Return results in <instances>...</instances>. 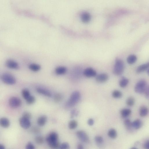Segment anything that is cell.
Instances as JSON below:
<instances>
[{
  "mask_svg": "<svg viewBox=\"0 0 149 149\" xmlns=\"http://www.w3.org/2000/svg\"><path fill=\"white\" fill-rule=\"evenodd\" d=\"M46 141L50 148L53 149L59 148L60 144L59 141L58 134L56 132L50 133L46 139Z\"/></svg>",
  "mask_w": 149,
  "mask_h": 149,
  "instance_id": "obj_1",
  "label": "cell"
},
{
  "mask_svg": "<svg viewBox=\"0 0 149 149\" xmlns=\"http://www.w3.org/2000/svg\"><path fill=\"white\" fill-rule=\"evenodd\" d=\"M77 136L82 141L85 143H88L89 142V138L87 134L83 130H79L76 132Z\"/></svg>",
  "mask_w": 149,
  "mask_h": 149,
  "instance_id": "obj_7",
  "label": "cell"
},
{
  "mask_svg": "<svg viewBox=\"0 0 149 149\" xmlns=\"http://www.w3.org/2000/svg\"><path fill=\"white\" fill-rule=\"evenodd\" d=\"M22 117L30 120L32 117L31 113L28 112H25L23 113Z\"/></svg>",
  "mask_w": 149,
  "mask_h": 149,
  "instance_id": "obj_36",
  "label": "cell"
},
{
  "mask_svg": "<svg viewBox=\"0 0 149 149\" xmlns=\"http://www.w3.org/2000/svg\"><path fill=\"white\" fill-rule=\"evenodd\" d=\"M77 148L78 149H84V147L81 144H79L78 145Z\"/></svg>",
  "mask_w": 149,
  "mask_h": 149,
  "instance_id": "obj_41",
  "label": "cell"
},
{
  "mask_svg": "<svg viewBox=\"0 0 149 149\" xmlns=\"http://www.w3.org/2000/svg\"><path fill=\"white\" fill-rule=\"evenodd\" d=\"M132 127L135 129H139L143 125V123L141 120L138 119L132 123Z\"/></svg>",
  "mask_w": 149,
  "mask_h": 149,
  "instance_id": "obj_17",
  "label": "cell"
},
{
  "mask_svg": "<svg viewBox=\"0 0 149 149\" xmlns=\"http://www.w3.org/2000/svg\"><path fill=\"white\" fill-rule=\"evenodd\" d=\"M83 74L85 76L88 78L94 77H96L97 75L96 71L93 68L91 67L85 69L83 71Z\"/></svg>",
  "mask_w": 149,
  "mask_h": 149,
  "instance_id": "obj_8",
  "label": "cell"
},
{
  "mask_svg": "<svg viewBox=\"0 0 149 149\" xmlns=\"http://www.w3.org/2000/svg\"><path fill=\"white\" fill-rule=\"evenodd\" d=\"M95 142L99 144H101L104 142V139L103 137L99 135L95 137Z\"/></svg>",
  "mask_w": 149,
  "mask_h": 149,
  "instance_id": "obj_33",
  "label": "cell"
},
{
  "mask_svg": "<svg viewBox=\"0 0 149 149\" xmlns=\"http://www.w3.org/2000/svg\"><path fill=\"white\" fill-rule=\"evenodd\" d=\"M81 19L83 22L88 23L91 20V16L89 13H84L81 15Z\"/></svg>",
  "mask_w": 149,
  "mask_h": 149,
  "instance_id": "obj_18",
  "label": "cell"
},
{
  "mask_svg": "<svg viewBox=\"0 0 149 149\" xmlns=\"http://www.w3.org/2000/svg\"><path fill=\"white\" fill-rule=\"evenodd\" d=\"M26 148L27 149H34L35 147L32 143L29 142L26 145Z\"/></svg>",
  "mask_w": 149,
  "mask_h": 149,
  "instance_id": "obj_37",
  "label": "cell"
},
{
  "mask_svg": "<svg viewBox=\"0 0 149 149\" xmlns=\"http://www.w3.org/2000/svg\"><path fill=\"white\" fill-rule=\"evenodd\" d=\"M9 104L11 108H16L21 106V101L18 97H12L9 100Z\"/></svg>",
  "mask_w": 149,
  "mask_h": 149,
  "instance_id": "obj_6",
  "label": "cell"
},
{
  "mask_svg": "<svg viewBox=\"0 0 149 149\" xmlns=\"http://www.w3.org/2000/svg\"><path fill=\"white\" fill-rule=\"evenodd\" d=\"M21 93L23 97L26 100L31 95L29 91L27 89H23Z\"/></svg>",
  "mask_w": 149,
  "mask_h": 149,
  "instance_id": "obj_27",
  "label": "cell"
},
{
  "mask_svg": "<svg viewBox=\"0 0 149 149\" xmlns=\"http://www.w3.org/2000/svg\"><path fill=\"white\" fill-rule=\"evenodd\" d=\"M26 102L28 105L33 104L36 101V98L34 97L31 95L26 100Z\"/></svg>",
  "mask_w": 149,
  "mask_h": 149,
  "instance_id": "obj_32",
  "label": "cell"
},
{
  "mask_svg": "<svg viewBox=\"0 0 149 149\" xmlns=\"http://www.w3.org/2000/svg\"><path fill=\"white\" fill-rule=\"evenodd\" d=\"M0 124L1 127L4 128H9L10 125V122L8 119L6 118H2L0 120Z\"/></svg>",
  "mask_w": 149,
  "mask_h": 149,
  "instance_id": "obj_16",
  "label": "cell"
},
{
  "mask_svg": "<svg viewBox=\"0 0 149 149\" xmlns=\"http://www.w3.org/2000/svg\"><path fill=\"white\" fill-rule=\"evenodd\" d=\"M108 78V75L107 74L102 73L97 75L95 80L98 83H103L107 81Z\"/></svg>",
  "mask_w": 149,
  "mask_h": 149,
  "instance_id": "obj_10",
  "label": "cell"
},
{
  "mask_svg": "<svg viewBox=\"0 0 149 149\" xmlns=\"http://www.w3.org/2000/svg\"><path fill=\"white\" fill-rule=\"evenodd\" d=\"M148 86L145 80H141L135 85V91L137 93L142 94L144 93L146 90Z\"/></svg>",
  "mask_w": 149,
  "mask_h": 149,
  "instance_id": "obj_4",
  "label": "cell"
},
{
  "mask_svg": "<svg viewBox=\"0 0 149 149\" xmlns=\"http://www.w3.org/2000/svg\"><path fill=\"white\" fill-rule=\"evenodd\" d=\"M108 135L110 138L113 139L116 138L117 136L116 130L114 129H111L108 131Z\"/></svg>",
  "mask_w": 149,
  "mask_h": 149,
  "instance_id": "obj_24",
  "label": "cell"
},
{
  "mask_svg": "<svg viewBox=\"0 0 149 149\" xmlns=\"http://www.w3.org/2000/svg\"><path fill=\"white\" fill-rule=\"evenodd\" d=\"M47 120V117L45 115H43L40 116L37 120L38 125L40 126H43L45 125Z\"/></svg>",
  "mask_w": 149,
  "mask_h": 149,
  "instance_id": "obj_15",
  "label": "cell"
},
{
  "mask_svg": "<svg viewBox=\"0 0 149 149\" xmlns=\"http://www.w3.org/2000/svg\"><path fill=\"white\" fill-rule=\"evenodd\" d=\"M78 123L75 120H72L70 121L68 124V128L70 129L73 130L76 129L77 127Z\"/></svg>",
  "mask_w": 149,
  "mask_h": 149,
  "instance_id": "obj_25",
  "label": "cell"
},
{
  "mask_svg": "<svg viewBox=\"0 0 149 149\" xmlns=\"http://www.w3.org/2000/svg\"><path fill=\"white\" fill-rule=\"evenodd\" d=\"M131 110L129 109L124 108L120 111L121 116L123 118H126L131 114Z\"/></svg>",
  "mask_w": 149,
  "mask_h": 149,
  "instance_id": "obj_20",
  "label": "cell"
},
{
  "mask_svg": "<svg viewBox=\"0 0 149 149\" xmlns=\"http://www.w3.org/2000/svg\"><path fill=\"white\" fill-rule=\"evenodd\" d=\"M145 96L147 98H149V87H148L144 93Z\"/></svg>",
  "mask_w": 149,
  "mask_h": 149,
  "instance_id": "obj_38",
  "label": "cell"
},
{
  "mask_svg": "<svg viewBox=\"0 0 149 149\" xmlns=\"http://www.w3.org/2000/svg\"><path fill=\"white\" fill-rule=\"evenodd\" d=\"M124 63L122 60L119 58L116 59L113 70V73L116 76H120L124 71Z\"/></svg>",
  "mask_w": 149,
  "mask_h": 149,
  "instance_id": "obj_3",
  "label": "cell"
},
{
  "mask_svg": "<svg viewBox=\"0 0 149 149\" xmlns=\"http://www.w3.org/2000/svg\"><path fill=\"white\" fill-rule=\"evenodd\" d=\"M112 95L114 98L116 99L121 98L123 96V94L121 92L118 90H114L113 92Z\"/></svg>",
  "mask_w": 149,
  "mask_h": 149,
  "instance_id": "obj_26",
  "label": "cell"
},
{
  "mask_svg": "<svg viewBox=\"0 0 149 149\" xmlns=\"http://www.w3.org/2000/svg\"><path fill=\"white\" fill-rule=\"evenodd\" d=\"M149 63H147L140 65L138 67L136 70L137 73H140L143 72L147 71L149 69Z\"/></svg>",
  "mask_w": 149,
  "mask_h": 149,
  "instance_id": "obj_14",
  "label": "cell"
},
{
  "mask_svg": "<svg viewBox=\"0 0 149 149\" xmlns=\"http://www.w3.org/2000/svg\"><path fill=\"white\" fill-rule=\"evenodd\" d=\"M5 149V147L4 146L2 145H0V149Z\"/></svg>",
  "mask_w": 149,
  "mask_h": 149,
  "instance_id": "obj_42",
  "label": "cell"
},
{
  "mask_svg": "<svg viewBox=\"0 0 149 149\" xmlns=\"http://www.w3.org/2000/svg\"><path fill=\"white\" fill-rule=\"evenodd\" d=\"M36 91L38 93L40 94L48 97H50L52 96L51 92L45 89L41 88H37Z\"/></svg>",
  "mask_w": 149,
  "mask_h": 149,
  "instance_id": "obj_12",
  "label": "cell"
},
{
  "mask_svg": "<svg viewBox=\"0 0 149 149\" xmlns=\"http://www.w3.org/2000/svg\"><path fill=\"white\" fill-rule=\"evenodd\" d=\"M135 103V100L133 97H130L127 99L126 104L128 106H133Z\"/></svg>",
  "mask_w": 149,
  "mask_h": 149,
  "instance_id": "obj_29",
  "label": "cell"
},
{
  "mask_svg": "<svg viewBox=\"0 0 149 149\" xmlns=\"http://www.w3.org/2000/svg\"><path fill=\"white\" fill-rule=\"evenodd\" d=\"M78 111L76 109H74L71 110L70 115L71 118H73L75 117L78 116Z\"/></svg>",
  "mask_w": 149,
  "mask_h": 149,
  "instance_id": "obj_34",
  "label": "cell"
},
{
  "mask_svg": "<svg viewBox=\"0 0 149 149\" xmlns=\"http://www.w3.org/2000/svg\"><path fill=\"white\" fill-rule=\"evenodd\" d=\"M144 148L145 149H149V141L147 140L145 142L143 145Z\"/></svg>",
  "mask_w": 149,
  "mask_h": 149,
  "instance_id": "obj_40",
  "label": "cell"
},
{
  "mask_svg": "<svg viewBox=\"0 0 149 149\" xmlns=\"http://www.w3.org/2000/svg\"><path fill=\"white\" fill-rule=\"evenodd\" d=\"M81 95L79 91H75L71 94L70 97L65 104L66 108H69L74 106L77 104L81 99Z\"/></svg>",
  "mask_w": 149,
  "mask_h": 149,
  "instance_id": "obj_2",
  "label": "cell"
},
{
  "mask_svg": "<svg viewBox=\"0 0 149 149\" xmlns=\"http://www.w3.org/2000/svg\"><path fill=\"white\" fill-rule=\"evenodd\" d=\"M19 123L21 127L25 129H27L31 126V122L30 120L22 117L20 119Z\"/></svg>",
  "mask_w": 149,
  "mask_h": 149,
  "instance_id": "obj_9",
  "label": "cell"
},
{
  "mask_svg": "<svg viewBox=\"0 0 149 149\" xmlns=\"http://www.w3.org/2000/svg\"><path fill=\"white\" fill-rule=\"evenodd\" d=\"M137 57L134 55H131L129 56L127 59V62L129 64H133L135 63L137 60Z\"/></svg>",
  "mask_w": 149,
  "mask_h": 149,
  "instance_id": "obj_21",
  "label": "cell"
},
{
  "mask_svg": "<svg viewBox=\"0 0 149 149\" xmlns=\"http://www.w3.org/2000/svg\"><path fill=\"white\" fill-rule=\"evenodd\" d=\"M87 123L88 125L90 126H92L94 124V121L92 119L90 118L88 120Z\"/></svg>",
  "mask_w": 149,
  "mask_h": 149,
  "instance_id": "obj_39",
  "label": "cell"
},
{
  "mask_svg": "<svg viewBox=\"0 0 149 149\" xmlns=\"http://www.w3.org/2000/svg\"><path fill=\"white\" fill-rule=\"evenodd\" d=\"M70 148V145L68 143H64L60 145L59 149H69Z\"/></svg>",
  "mask_w": 149,
  "mask_h": 149,
  "instance_id": "obj_35",
  "label": "cell"
},
{
  "mask_svg": "<svg viewBox=\"0 0 149 149\" xmlns=\"http://www.w3.org/2000/svg\"><path fill=\"white\" fill-rule=\"evenodd\" d=\"M63 98V95L61 94L58 93L56 94L55 95L54 100L55 102L58 103L62 100Z\"/></svg>",
  "mask_w": 149,
  "mask_h": 149,
  "instance_id": "obj_28",
  "label": "cell"
},
{
  "mask_svg": "<svg viewBox=\"0 0 149 149\" xmlns=\"http://www.w3.org/2000/svg\"><path fill=\"white\" fill-rule=\"evenodd\" d=\"M131 149H137V148H135V147H133V148H131Z\"/></svg>",
  "mask_w": 149,
  "mask_h": 149,
  "instance_id": "obj_43",
  "label": "cell"
},
{
  "mask_svg": "<svg viewBox=\"0 0 149 149\" xmlns=\"http://www.w3.org/2000/svg\"><path fill=\"white\" fill-rule=\"evenodd\" d=\"M29 67L30 70L34 72H37L40 71L41 68L40 65L36 64H30Z\"/></svg>",
  "mask_w": 149,
  "mask_h": 149,
  "instance_id": "obj_22",
  "label": "cell"
},
{
  "mask_svg": "<svg viewBox=\"0 0 149 149\" xmlns=\"http://www.w3.org/2000/svg\"><path fill=\"white\" fill-rule=\"evenodd\" d=\"M36 143L38 145H42L44 143V139L43 136H38L36 137L35 139Z\"/></svg>",
  "mask_w": 149,
  "mask_h": 149,
  "instance_id": "obj_30",
  "label": "cell"
},
{
  "mask_svg": "<svg viewBox=\"0 0 149 149\" xmlns=\"http://www.w3.org/2000/svg\"><path fill=\"white\" fill-rule=\"evenodd\" d=\"M149 113V110L147 107L142 106L140 109L139 113L142 117H145L147 116Z\"/></svg>",
  "mask_w": 149,
  "mask_h": 149,
  "instance_id": "obj_19",
  "label": "cell"
},
{
  "mask_svg": "<svg viewBox=\"0 0 149 149\" xmlns=\"http://www.w3.org/2000/svg\"><path fill=\"white\" fill-rule=\"evenodd\" d=\"M124 123L126 127L128 129H131V128H133L132 123L130 120L129 119H127L125 120Z\"/></svg>",
  "mask_w": 149,
  "mask_h": 149,
  "instance_id": "obj_31",
  "label": "cell"
},
{
  "mask_svg": "<svg viewBox=\"0 0 149 149\" xmlns=\"http://www.w3.org/2000/svg\"><path fill=\"white\" fill-rule=\"evenodd\" d=\"M6 65L7 67L11 69H18L19 68L18 63L12 60H8L6 62Z\"/></svg>",
  "mask_w": 149,
  "mask_h": 149,
  "instance_id": "obj_11",
  "label": "cell"
},
{
  "mask_svg": "<svg viewBox=\"0 0 149 149\" xmlns=\"http://www.w3.org/2000/svg\"><path fill=\"white\" fill-rule=\"evenodd\" d=\"M67 71L66 68L64 66H58L55 70V73L58 75H64L66 73Z\"/></svg>",
  "mask_w": 149,
  "mask_h": 149,
  "instance_id": "obj_13",
  "label": "cell"
},
{
  "mask_svg": "<svg viewBox=\"0 0 149 149\" xmlns=\"http://www.w3.org/2000/svg\"><path fill=\"white\" fill-rule=\"evenodd\" d=\"M129 83V80L126 78H123L120 80L119 85L120 87L124 88L125 87L128 85Z\"/></svg>",
  "mask_w": 149,
  "mask_h": 149,
  "instance_id": "obj_23",
  "label": "cell"
},
{
  "mask_svg": "<svg viewBox=\"0 0 149 149\" xmlns=\"http://www.w3.org/2000/svg\"><path fill=\"white\" fill-rule=\"evenodd\" d=\"M1 79L3 83L8 85H13L16 83L15 78L13 75L9 73H3L1 76Z\"/></svg>",
  "mask_w": 149,
  "mask_h": 149,
  "instance_id": "obj_5",
  "label": "cell"
}]
</instances>
